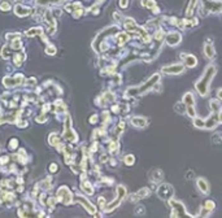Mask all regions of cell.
Returning <instances> with one entry per match:
<instances>
[{
    "mask_svg": "<svg viewBox=\"0 0 222 218\" xmlns=\"http://www.w3.org/2000/svg\"><path fill=\"white\" fill-rule=\"evenodd\" d=\"M214 74H216V66L214 65H208L204 70L203 77L196 82L195 87L196 91L200 93L201 96H206L209 92V84L212 82V79L214 78Z\"/></svg>",
    "mask_w": 222,
    "mask_h": 218,
    "instance_id": "6da1fadb",
    "label": "cell"
},
{
    "mask_svg": "<svg viewBox=\"0 0 222 218\" xmlns=\"http://www.w3.org/2000/svg\"><path fill=\"white\" fill-rule=\"evenodd\" d=\"M214 207H216V205H214V202H213V201H210V200L205 201V208H206V209H209L210 212H212V210L214 209Z\"/></svg>",
    "mask_w": 222,
    "mask_h": 218,
    "instance_id": "4dcf8cb0",
    "label": "cell"
},
{
    "mask_svg": "<svg viewBox=\"0 0 222 218\" xmlns=\"http://www.w3.org/2000/svg\"><path fill=\"white\" fill-rule=\"evenodd\" d=\"M181 59L183 60V64L186 65L187 68H195L197 64V59L194 55H187V53H182Z\"/></svg>",
    "mask_w": 222,
    "mask_h": 218,
    "instance_id": "30bf717a",
    "label": "cell"
},
{
    "mask_svg": "<svg viewBox=\"0 0 222 218\" xmlns=\"http://www.w3.org/2000/svg\"><path fill=\"white\" fill-rule=\"evenodd\" d=\"M194 125L197 127V129H203V127H205V121L203 120V118H199V117H194Z\"/></svg>",
    "mask_w": 222,
    "mask_h": 218,
    "instance_id": "7402d4cb",
    "label": "cell"
},
{
    "mask_svg": "<svg viewBox=\"0 0 222 218\" xmlns=\"http://www.w3.org/2000/svg\"><path fill=\"white\" fill-rule=\"evenodd\" d=\"M186 109H187V105L183 103H177L175 105H174V111L178 113V114H183V113H186Z\"/></svg>",
    "mask_w": 222,
    "mask_h": 218,
    "instance_id": "ffe728a7",
    "label": "cell"
},
{
    "mask_svg": "<svg viewBox=\"0 0 222 218\" xmlns=\"http://www.w3.org/2000/svg\"><path fill=\"white\" fill-rule=\"evenodd\" d=\"M77 200L82 202V205H85V208H86V209H87L91 214H94V213H95V208L92 207V204H91L90 201H87L85 198H79V196H77Z\"/></svg>",
    "mask_w": 222,
    "mask_h": 218,
    "instance_id": "e0dca14e",
    "label": "cell"
},
{
    "mask_svg": "<svg viewBox=\"0 0 222 218\" xmlns=\"http://www.w3.org/2000/svg\"><path fill=\"white\" fill-rule=\"evenodd\" d=\"M212 142L216 143V144H222V134H221V133L214 134V135L212 136Z\"/></svg>",
    "mask_w": 222,
    "mask_h": 218,
    "instance_id": "484cf974",
    "label": "cell"
},
{
    "mask_svg": "<svg viewBox=\"0 0 222 218\" xmlns=\"http://www.w3.org/2000/svg\"><path fill=\"white\" fill-rule=\"evenodd\" d=\"M64 129H65V131H64V138H65V139L72 142V143L77 142V135H76V133L73 131V129L70 127V117H66Z\"/></svg>",
    "mask_w": 222,
    "mask_h": 218,
    "instance_id": "8992f818",
    "label": "cell"
},
{
    "mask_svg": "<svg viewBox=\"0 0 222 218\" xmlns=\"http://www.w3.org/2000/svg\"><path fill=\"white\" fill-rule=\"evenodd\" d=\"M186 113L188 114V117H191V118H194L195 116H196V113H195V108H194V105H188L187 107V109H186Z\"/></svg>",
    "mask_w": 222,
    "mask_h": 218,
    "instance_id": "83f0119b",
    "label": "cell"
},
{
    "mask_svg": "<svg viewBox=\"0 0 222 218\" xmlns=\"http://www.w3.org/2000/svg\"><path fill=\"white\" fill-rule=\"evenodd\" d=\"M142 4L144 7H147V8H153V7H155V2H153V0H143Z\"/></svg>",
    "mask_w": 222,
    "mask_h": 218,
    "instance_id": "f546056e",
    "label": "cell"
},
{
    "mask_svg": "<svg viewBox=\"0 0 222 218\" xmlns=\"http://www.w3.org/2000/svg\"><path fill=\"white\" fill-rule=\"evenodd\" d=\"M46 53H47V55H55V53H56V47L49 44V46L46 48Z\"/></svg>",
    "mask_w": 222,
    "mask_h": 218,
    "instance_id": "f1b7e54d",
    "label": "cell"
},
{
    "mask_svg": "<svg viewBox=\"0 0 222 218\" xmlns=\"http://www.w3.org/2000/svg\"><path fill=\"white\" fill-rule=\"evenodd\" d=\"M151 179L153 180V182H161V179H162V177H164V173H162L160 169H155V170H152V173H151Z\"/></svg>",
    "mask_w": 222,
    "mask_h": 218,
    "instance_id": "ac0fdd59",
    "label": "cell"
},
{
    "mask_svg": "<svg viewBox=\"0 0 222 218\" xmlns=\"http://www.w3.org/2000/svg\"><path fill=\"white\" fill-rule=\"evenodd\" d=\"M43 34V30L40 27H35V29H30L27 33H26V35L27 36H35V35H42Z\"/></svg>",
    "mask_w": 222,
    "mask_h": 218,
    "instance_id": "44dd1931",
    "label": "cell"
},
{
    "mask_svg": "<svg viewBox=\"0 0 222 218\" xmlns=\"http://www.w3.org/2000/svg\"><path fill=\"white\" fill-rule=\"evenodd\" d=\"M120 5L122 7V8H126V7H127V0H121Z\"/></svg>",
    "mask_w": 222,
    "mask_h": 218,
    "instance_id": "d590c367",
    "label": "cell"
},
{
    "mask_svg": "<svg viewBox=\"0 0 222 218\" xmlns=\"http://www.w3.org/2000/svg\"><path fill=\"white\" fill-rule=\"evenodd\" d=\"M184 70V65L183 64H173V65H166V66H162L161 71L164 74L168 75H178Z\"/></svg>",
    "mask_w": 222,
    "mask_h": 218,
    "instance_id": "5b68a950",
    "label": "cell"
},
{
    "mask_svg": "<svg viewBox=\"0 0 222 218\" xmlns=\"http://www.w3.org/2000/svg\"><path fill=\"white\" fill-rule=\"evenodd\" d=\"M218 121L222 123V111H220V114H218Z\"/></svg>",
    "mask_w": 222,
    "mask_h": 218,
    "instance_id": "8d00e7d4",
    "label": "cell"
},
{
    "mask_svg": "<svg viewBox=\"0 0 222 218\" xmlns=\"http://www.w3.org/2000/svg\"><path fill=\"white\" fill-rule=\"evenodd\" d=\"M196 184H197L199 191H200L201 193H204V195L209 193V184H208V182H206L204 178H199L196 180Z\"/></svg>",
    "mask_w": 222,
    "mask_h": 218,
    "instance_id": "8fae6325",
    "label": "cell"
},
{
    "mask_svg": "<svg viewBox=\"0 0 222 218\" xmlns=\"http://www.w3.org/2000/svg\"><path fill=\"white\" fill-rule=\"evenodd\" d=\"M183 103L186 104L187 107L195 104V99H194V96H192V93H191V92L184 93V96H183Z\"/></svg>",
    "mask_w": 222,
    "mask_h": 218,
    "instance_id": "d6986e66",
    "label": "cell"
},
{
    "mask_svg": "<svg viewBox=\"0 0 222 218\" xmlns=\"http://www.w3.org/2000/svg\"><path fill=\"white\" fill-rule=\"evenodd\" d=\"M173 193H174V190L173 187L168 184V183H164V184H160L159 188H157V195L161 200H170L173 198Z\"/></svg>",
    "mask_w": 222,
    "mask_h": 218,
    "instance_id": "277c9868",
    "label": "cell"
},
{
    "mask_svg": "<svg viewBox=\"0 0 222 218\" xmlns=\"http://www.w3.org/2000/svg\"><path fill=\"white\" fill-rule=\"evenodd\" d=\"M14 12H16L17 16L25 17V16H27V14L31 13V9L27 8V7H24V5H17L16 8H14Z\"/></svg>",
    "mask_w": 222,
    "mask_h": 218,
    "instance_id": "5bb4252c",
    "label": "cell"
},
{
    "mask_svg": "<svg viewBox=\"0 0 222 218\" xmlns=\"http://www.w3.org/2000/svg\"><path fill=\"white\" fill-rule=\"evenodd\" d=\"M204 53H205V56L208 57V59H213L214 57V47H213V44H210L209 42H206L204 44Z\"/></svg>",
    "mask_w": 222,
    "mask_h": 218,
    "instance_id": "2e32d148",
    "label": "cell"
},
{
    "mask_svg": "<svg viewBox=\"0 0 222 218\" xmlns=\"http://www.w3.org/2000/svg\"><path fill=\"white\" fill-rule=\"evenodd\" d=\"M131 123H132V126H135V127H146L147 120L144 117H132Z\"/></svg>",
    "mask_w": 222,
    "mask_h": 218,
    "instance_id": "9a60e30c",
    "label": "cell"
},
{
    "mask_svg": "<svg viewBox=\"0 0 222 218\" xmlns=\"http://www.w3.org/2000/svg\"><path fill=\"white\" fill-rule=\"evenodd\" d=\"M217 93H218V98L222 100V89H221V90H218V92H217Z\"/></svg>",
    "mask_w": 222,
    "mask_h": 218,
    "instance_id": "74e56055",
    "label": "cell"
},
{
    "mask_svg": "<svg viewBox=\"0 0 222 218\" xmlns=\"http://www.w3.org/2000/svg\"><path fill=\"white\" fill-rule=\"evenodd\" d=\"M57 196H58V199H60L61 201H62V204H70L72 202V192L69 191V188L68 187H61L60 190H58V192H57Z\"/></svg>",
    "mask_w": 222,
    "mask_h": 218,
    "instance_id": "ba28073f",
    "label": "cell"
},
{
    "mask_svg": "<svg viewBox=\"0 0 222 218\" xmlns=\"http://www.w3.org/2000/svg\"><path fill=\"white\" fill-rule=\"evenodd\" d=\"M159 79H160V75L159 74H155L153 77H151L146 83H143L142 86H139V87H131V89H129L126 91L127 95L130 96H138V95H143V93L148 92L151 89H153L155 84H156L159 82Z\"/></svg>",
    "mask_w": 222,
    "mask_h": 218,
    "instance_id": "7a4b0ae2",
    "label": "cell"
},
{
    "mask_svg": "<svg viewBox=\"0 0 222 218\" xmlns=\"http://www.w3.org/2000/svg\"><path fill=\"white\" fill-rule=\"evenodd\" d=\"M123 161H125V164H126L127 166H130V165H132V164L135 162V157L132 156V155H127V156H125Z\"/></svg>",
    "mask_w": 222,
    "mask_h": 218,
    "instance_id": "d4e9b609",
    "label": "cell"
},
{
    "mask_svg": "<svg viewBox=\"0 0 222 218\" xmlns=\"http://www.w3.org/2000/svg\"><path fill=\"white\" fill-rule=\"evenodd\" d=\"M127 40H129V35L127 34H125V33L118 34V43H120V44H123V43L127 42Z\"/></svg>",
    "mask_w": 222,
    "mask_h": 218,
    "instance_id": "4316f807",
    "label": "cell"
},
{
    "mask_svg": "<svg viewBox=\"0 0 222 218\" xmlns=\"http://www.w3.org/2000/svg\"><path fill=\"white\" fill-rule=\"evenodd\" d=\"M210 109L213 112H217V111H221V105H220V103L217 100H210Z\"/></svg>",
    "mask_w": 222,
    "mask_h": 218,
    "instance_id": "cb8c5ba5",
    "label": "cell"
},
{
    "mask_svg": "<svg viewBox=\"0 0 222 218\" xmlns=\"http://www.w3.org/2000/svg\"><path fill=\"white\" fill-rule=\"evenodd\" d=\"M220 121H218V116H216V114H212L210 117H208V120L205 121V129H214L217 126V123H218Z\"/></svg>",
    "mask_w": 222,
    "mask_h": 218,
    "instance_id": "4fadbf2b",
    "label": "cell"
},
{
    "mask_svg": "<svg viewBox=\"0 0 222 218\" xmlns=\"http://www.w3.org/2000/svg\"><path fill=\"white\" fill-rule=\"evenodd\" d=\"M150 195V190L148 188H140V190L134 193V195H131V201H135V200H139V199H146L147 196Z\"/></svg>",
    "mask_w": 222,
    "mask_h": 218,
    "instance_id": "7c38bea8",
    "label": "cell"
},
{
    "mask_svg": "<svg viewBox=\"0 0 222 218\" xmlns=\"http://www.w3.org/2000/svg\"><path fill=\"white\" fill-rule=\"evenodd\" d=\"M135 214H144V207L143 205H139L135 208Z\"/></svg>",
    "mask_w": 222,
    "mask_h": 218,
    "instance_id": "d6a6232c",
    "label": "cell"
},
{
    "mask_svg": "<svg viewBox=\"0 0 222 218\" xmlns=\"http://www.w3.org/2000/svg\"><path fill=\"white\" fill-rule=\"evenodd\" d=\"M51 2H53V0H36V3H38L39 5H46V4L51 3Z\"/></svg>",
    "mask_w": 222,
    "mask_h": 218,
    "instance_id": "e575fe53",
    "label": "cell"
},
{
    "mask_svg": "<svg viewBox=\"0 0 222 218\" xmlns=\"http://www.w3.org/2000/svg\"><path fill=\"white\" fill-rule=\"evenodd\" d=\"M24 82V75L22 74H17L16 77H5L3 79V83L7 86V87H11V86H17V84H21Z\"/></svg>",
    "mask_w": 222,
    "mask_h": 218,
    "instance_id": "9c48e42d",
    "label": "cell"
},
{
    "mask_svg": "<svg viewBox=\"0 0 222 218\" xmlns=\"http://www.w3.org/2000/svg\"><path fill=\"white\" fill-rule=\"evenodd\" d=\"M49 170L52 171V173H56V171H58V166L55 164V162H52V164H49Z\"/></svg>",
    "mask_w": 222,
    "mask_h": 218,
    "instance_id": "836d02e7",
    "label": "cell"
},
{
    "mask_svg": "<svg viewBox=\"0 0 222 218\" xmlns=\"http://www.w3.org/2000/svg\"><path fill=\"white\" fill-rule=\"evenodd\" d=\"M25 60V55H21V53H17L16 56H14V60H13V62L16 64V66H20L21 65V62Z\"/></svg>",
    "mask_w": 222,
    "mask_h": 218,
    "instance_id": "603a6c76",
    "label": "cell"
},
{
    "mask_svg": "<svg viewBox=\"0 0 222 218\" xmlns=\"http://www.w3.org/2000/svg\"><path fill=\"white\" fill-rule=\"evenodd\" d=\"M182 40V35L179 33H177V31H173V33H169L166 35V38H165V42H166V44L170 46V47H175V46H178L179 43Z\"/></svg>",
    "mask_w": 222,
    "mask_h": 218,
    "instance_id": "52a82bcc",
    "label": "cell"
},
{
    "mask_svg": "<svg viewBox=\"0 0 222 218\" xmlns=\"http://www.w3.org/2000/svg\"><path fill=\"white\" fill-rule=\"evenodd\" d=\"M0 9H2V11H8V9H11V4L9 3H2V4H0Z\"/></svg>",
    "mask_w": 222,
    "mask_h": 218,
    "instance_id": "1f68e13d",
    "label": "cell"
},
{
    "mask_svg": "<svg viewBox=\"0 0 222 218\" xmlns=\"http://www.w3.org/2000/svg\"><path fill=\"white\" fill-rule=\"evenodd\" d=\"M169 205L172 207V217H182V216H187L186 208L178 200H169Z\"/></svg>",
    "mask_w": 222,
    "mask_h": 218,
    "instance_id": "3957f363",
    "label": "cell"
}]
</instances>
